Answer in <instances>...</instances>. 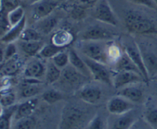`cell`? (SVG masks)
Returning a JSON list of instances; mask_svg holds the SVG:
<instances>
[{
  "mask_svg": "<svg viewBox=\"0 0 157 129\" xmlns=\"http://www.w3.org/2000/svg\"><path fill=\"white\" fill-rule=\"evenodd\" d=\"M86 15H87V12L84 8L81 6H75L71 11V16L74 19L81 20L85 18Z\"/></svg>",
  "mask_w": 157,
  "mask_h": 129,
  "instance_id": "obj_40",
  "label": "cell"
},
{
  "mask_svg": "<svg viewBox=\"0 0 157 129\" xmlns=\"http://www.w3.org/2000/svg\"><path fill=\"white\" fill-rule=\"evenodd\" d=\"M38 100L36 98H29L24 102L18 104L14 116V120L17 121L21 118L31 116L35 110L38 104Z\"/></svg>",
  "mask_w": 157,
  "mask_h": 129,
  "instance_id": "obj_19",
  "label": "cell"
},
{
  "mask_svg": "<svg viewBox=\"0 0 157 129\" xmlns=\"http://www.w3.org/2000/svg\"><path fill=\"white\" fill-rule=\"evenodd\" d=\"M156 80H157V77H156Z\"/></svg>",
  "mask_w": 157,
  "mask_h": 129,
  "instance_id": "obj_48",
  "label": "cell"
},
{
  "mask_svg": "<svg viewBox=\"0 0 157 129\" xmlns=\"http://www.w3.org/2000/svg\"><path fill=\"white\" fill-rule=\"evenodd\" d=\"M117 116L112 124V129H130L137 121V114L134 110Z\"/></svg>",
  "mask_w": 157,
  "mask_h": 129,
  "instance_id": "obj_18",
  "label": "cell"
},
{
  "mask_svg": "<svg viewBox=\"0 0 157 129\" xmlns=\"http://www.w3.org/2000/svg\"><path fill=\"white\" fill-rule=\"evenodd\" d=\"M83 58L88 67L90 74H91V77L94 80L107 84H113L111 74H110L107 64L98 62V61H94V60L87 56H84V55H83Z\"/></svg>",
  "mask_w": 157,
  "mask_h": 129,
  "instance_id": "obj_8",
  "label": "cell"
},
{
  "mask_svg": "<svg viewBox=\"0 0 157 129\" xmlns=\"http://www.w3.org/2000/svg\"><path fill=\"white\" fill-rule=\"evenodd\" d=\"M116 33L105 27L94 25L87 28L81 35L83 41H110L113 39Z\"/></svg>",
  "mask_w": 157,
  "mask_h": 129,
  "instance_id": "obj_9",
  "label": "cell"
},
{
  "mask_svg": "<svg viewBox=\"0 0 157 129\" xmlns=\"http://www.w3.org/2000/svg\"><path fill=\"white\" fill-rule=\"evenodd\" d=\"M154 2H155V3H156V6H157V0H154Z\"/></svg>",
  "mask_w": 157,
  "mask_h": 129,
  "instance_id": "obj_46",
  "label": "cell"
},
{
  "mask_svg": "<svg viewBox=\"0 0 157 129\" xmlns=\"http://www.w3.org/2000/svg\"><path fill=\"white\" fill-rule=\"evenodd\" d=\"M64 98V95L61 92L57 89H48L42 94L43 101L48 104H53L55 103L61 101Z\"/></svg>",
  "mask_w": 157,
  "mask_h": 129,
  "instance_id": "obj_30",
  "label": "cell"
},
{
  "mask_svg": "<svg viewBox=\"0 0 157 129\" xmlns=\"http://www.w3.org/2000/svg\"><path fill=\"white\" fill-rule=\"evenodd\" d=\"M42 81L35 78H26L20 89V95L23 98H32L41 92Z\"/></svg>",
  "mask_w": 157,
  "mask_h": 129,
  "instance_id": "obj_14",
  "label": "cell"
},
{
  "mask_svg": "<svg viewBox=\"0 0 157 129\" xmlns=\"http://www.w3.org/2000/svg\"><path fill=\"white\" fill-rule=\"evenodd\" d=\"M58 23V19L57 17L48 15L45 18L40 19L36 22V28L35 29L41 32V34H48L51 33Z\"/></svg>",
  "mask_w": 157,
  "mask_h": 129,
  "instance_id": "obj_25",
  "label": "cell"
},
{
  "mask_svg": "<svg viewBox=\"0 0 157 129\" xmlns=\"http://www.w3.org/2000/svg\"><path fill=\"white\" fill-rule=\"evenodd\" d=\"M16 100L15 95L8 88L1 90V99L0 104L2 108H9L14 105Z\"/></svg>",
  "mask_w": 157,
  "mask_h": 129,
  "instance_id": "obj_31",
  "label": "cell"
},
{
  "mask_svg": "<svg viewBox=\"0 0 157 129\" xmlns=\"http://www.w3.org/2000/svg\"><path fill=\"white\" fill-rule=\"evenodd\" d=\"M74 41V35L66 29L58 30L53 33L51 38V41L55 45L61 48H66L71 44Z\"/></svg>",
  "mask_w": 157,
  "mask_h": 129,
  "instance_id": "obj_22",
  "label": "cell"
},
{
  "mask_svg": "<svg viewBox=\"0 0 157 129\" xmlns=\"http://www.w3.org/2000/svg\"><path fill=\"white\" fill-rule=\"evenodd\" d=\"M124 24L129 32L136 35L157 33V26L154 21L139 11H127L124 16Z\"/></svg>",
  "mask_w": 157,
  "mask_h": 129,
  "instance_id": "obj_2",
  "label": "cell"
},
{
  "mask_svg": "<svg viewBox=\"0 0 157 129\" xmlns=\"http://www.w3.org/2000/svg\"><path fill=\"white\" fill-rule=\"evenodd\" d=\"M79 1L83 5H95L99 0H79Z\"/></svg>",
  "mask_w": 157,
  "mask_h": 129,
  "instance_id": "obj_43",
  "label": "cell"
},
{
  "mask_svg": "<svg viewBox=\"0 0 157 129\" xmlns=\"http://www.w3.org/2000/svg\"><path fill=\"white\" fill-rule=\"evenodd\" d=\"M135 4L140 5V6H146V7L150 8V9H157V6L155 3L154 0H129Z\"/></svg>",
  "mask_w": 157,
  "mask_h": 129,
  "instance_id": "obj_42",
  "label": "cell"
},
{
  "mask_svg": "<svg viewBox=\"0 0 157 129\" xmlns=\"http://www.w3.org/2000/svg\"><path fill=\"white\" fill-rule=\"evenodd\" d=\"M22 63L18 55L2 61L1 64L2 76L12 77L16 75L21 69Z\"/></svg>",
  "mask_w": 157,
  "mask_h": 129,
  "instance_id": "obj_17",
  "label": "cell"
},
{
  "mask_svg": "<svg viewBox=\"0 0 157 129\" xmlns=\"http://www.w3.org/2000/svg\"><path fill=\"white\" fill-rule=\"evenodd\" d=\"M25 26L26 16H25V18L20 22L12 26L4 35L1 36V41L5 44H9V43L14 42L17 39H19L22 32L25 29Z\"/></svg>",
  "mask_w": 157,
  "mask_h": 129,
  "instance_id": "obj_20",
  "label": "cell"
},
{
  "mask_svg": "<svg viewBox=\"0 0 157 129\" xmlns=\"http://www.w3.org/2000/svg\"><path fill=\"white\" fill-rule=\"evenodd\" d=\"M122 45L124 51L129 55L130 59L136 64L145 81H149L150 76H149L148 72H147L145 64H144L142 54H141L136 41H134L130 38H124L122 41Z\"/></svg>",
  "mask_w": 157,
  "mask_h": 129,
  "instance_id": "obj_5",
  "label": "cell"
},
{
  "mask_svg": "<svg viewBox=\"0 0 157 129\" xmlns=\"http://www.w3.org/2000/svg\"><path fill=\"white\" fill-rule=\"evenodd\" d=\"M113 69L115 72H121V71H130V72H135L140 73V72L136 67V64L133 61L130 59L129 55L125 52H123L121 58L113 64ZM143 76V75H142Z\"/></svg>",
  "mask_w": 157,
  "mask_h": 129,
  "instance_id": "obj_23",
  "label": "cell"
},
{
  "mask_svg": "<svg viewBox=\"0 0 157 129\" xmlns=\"http://www.w3.org/2000/svg\"><path fill=\"white\" fill-rule=\"evenodd\" d=\"M104 123L103 118L98 114H96L87 125V129H104Z\"/></svg>",
  "mask_w": 157,
  "mask_h": 129,
  "instance_id": "obj_39",
  "label": "cell"
},
{
  "mask_svg": "<svg viewBox=\"0 0 157 129\" xmlns=\"http://www.w3.org/2000/svg\"><path fill=\"white\" fill-rule=\"evenodd\" d=\"M136 42L150 78L157 76V48L153 45L154 44L144 41H136Z\"/></svg>",
  "mask_w": 157,
  "mask_h": 129,
  "instance_id": "obj_6",
  "label": "cell"
},
{
  "mask_svg": "<svg viewBox=\"0 0 157 129\" xmlns=\"http://www.w3.org/2000/svg\"><path fill=\"white\" fill-rule=\"evenodd\" d=\"M68 52L69 58H70V64L74 68H75L77 70L79 71L81 73H82L83 75L87 76V78H90L91 74H90V70H89L88 67L86 64L83 57H81V55H79V54L76 52L75 49H69Z\"/></svg>",
  "mask_w": 157,
  "mask_h": 129,
  "instance_id": "obj_21",
  "label": "cell"
},
{
  "mask_svg": "<svg viewBox=\"0 0 157 129\" xmlns=\"http://www.w3.org/2000/svg\"><path fill=\"white\" fill-rule=\"evenodd\" d=\"M110 42L107 41H83L78 43V49L83 55L104 64H110L108 55Z\"/></svg>",
  "mask_w": 157,
  "mask_h": 129,
  "instance_id": "obj_3",
  "label": "cell"
},
{
  "mask_svg": "<svg viewBox=\"0 0 157 129\" xmlns=\"http://www.w3.org/2000/svg\"><path fill=\"white\" fill-rule=\"evenodd\" d=\"M134 108V103L118 95L112 97L107 104V109L109 113L114 115H124Z\"/></svg>",
  "mask_w": 157,
  "mask_h": 129,
  "instance_id": "obj_11",
  "label": "cell"
},
{
  "mask_svg": "<svg viewBox=\"0 0 157 129\" xmlns=\"http://www.w3.org/2000/svg\"><path fill=\"white\" fill-rule=\"evenodd\" d=\"M93 16L95 19L109 25L116 26L118 21L108 0H99L94 5Z\"/></svg>",
  "mask_w": 157,
  "mask_h": 129,
  "instance_id": "obj_7",
  "label": "cell"
},
{
  "mask_svg": "<svg viewBox=\"0 0 157 129\" xmlns=\"http://www.w3.org/2000/svg\"><path fill=\"white\" fill-rule=\"evenodd\" d=\"M37 120L32 115L15 121L12 129H36Z\"/></svg>",
  "mask_w": 157,
  "mask_h": 129,
  "instance_id": "obj_28",
  "label": "cell"
},
{
  "mask_svg": "<svg viewBox=\"0 0 157 129\" xmlns=\"http://www.w3.org/2000/svg\"><path fill=\"white\" fill-rule=\"evenodd\" d=\"M94 116L88 108L79 104L67 103L61 111L58 129H83L87 127Z\"/></svg>",
  "mask_w": 157,
  "mask_h": 129,
  "instance_id": "obj_1",
  "label": "cell"
},
{
  "mask_svg": "<svg viewBox=\"0 0 157 129\" xmlns=\"http://www.w3.org/2000/svg\"><path fill=\"white\" fill-rule=\"evenodd\" d=\"M32 18L35 22L52 15L58 6L55 0H42L36 4L32 5Z\"/></svg>",
  "mask_w": 157,
  "mask_h": 129,
  "instance_id": "obj_13",
  "label": "cell"
},
{
  "mask_svg": "<svg viewBox=\"0 0 157 129\" xmlns=\"http://www.w3.org/2000/svg\"><path fill=\"white\" fill-rule=\"evenodd\" d=\"M18 105L14 104L9 108H2L1 116H0V129H12V119Z\"/></svg>",
  "mask_w": 157,
  "mask_h": 129,
  "instance_id": "obj_26",
  "label": "cell"
},
{
  "mask_svg": "<svg viewBox=\"0 0 157 129\" xmlns=\"http://www.w3.org/2000/svg\"><path fill=\"white\" fill-rule=\"evenodd\" d=\"M146 122L153 128L157 129V108L155 107H149L144 114Z\"/></svg>",
  "mask_w": 157,
  "mask_h": 129,
  "instance_id": "obj_35",
  "label": "cell"
},
{
  "mask_svg": "<svg viewBox=\"0 0 157 129\" xmlns=\"http://www.w3.org/2000/svg\"><path fill=\"white\" fill-rule=\"evenodd\" d=\"M47 65L44 64L41 60L33 59L29 61L24 69V75L29 78H38L45 75Z\"/></svg>",
  "mask_w": 157,
  "mask_h": 129,
  "instance_id": "obj_15",
  "label": "cell"
},
{
  "mask_svg": "<svg viewBox=\"0 0 157 129\" xmlns=\"http://www.w3.org/2000/svg\"><path fill=\"white\" fill-rule=\"evenodd\" d=\"M103 92L101 88L95 84H85L78 91V97L84 102L89 104H96L101 101Z\"/></svg>",
  "mask_w": 157,
  "mask_h": 129,
  "instance_id": "obj_12",
  "label": "cell"
},
{
  "mask_svg": "<svg viewBox=\"0 0 157 129\" xmlns=\"http://www.w3.org/2000/svg\"><path fill=\"white\" fill-rule=\"evenodd\" d=\"M64 49H65V48L58 47V46H56L52 44V43H51V44L44 45L42 49H41V50L40 51L38 55L42 58L52 59L57 54L62 52Z\"/></svg>",
  "mask_w": 157,
  "mask_h": 129,
  "instance_id": "obj_29",
  "label": "cell"
},
{
  "mask_svg": "<svg viewBox=\"0 0 157 129\" xmlns=\"http://www.w3.org/2000/svg\"><path fill=\"white\" fill-rule=\"evenodd\" d=\"M144 81H145V79L140 73L130 72V71H121V72H115L112 79L113 81L112 84L115 88L120 90L126 86L139 84Z\"/></svg>",
  "mask_w": 157,
  "mask_h": 129,
  "instance_id": "obj_10",
  "label": "cell"
},
{
  "mask_svg": "<svg viewBox=\"0 0 157 129\" xmlns=\"http://www.w3.org/2000/svg\"><path fill=\"white\" fill-rule=\"evenodd\" d=\"M62 70L60 69L58 66L55 64V63L51 60L50 62L47 64L45 72V81L48 84H53L58 81L61 75Z\"/></svg>",
  "mask_w": 157,
  "mask_h": 129,
  "instance_id": "obj_27",
  "label": "cell"
},
{
  "mask_svg": "<svg viewBox=\"0 0 157 129\" xmlns=\"http://www.w3.org/2000/svg\"><path fill=\"white\" fill-rule=\"evenodd\" d=\"M75 1H78V0H67V2H74Z\"/></svg>",
  "mask_w": 157,
  "mask_h": 129,
  "instance_id": "obj_45",
  "label": "cell"
},
{
  "mask_svg": "<svg viewBox=\"0 0 157 129\" xmlns=\"http://www.w3.org/2000/svg\"><path fill=\"white\" fill-rule=\"evenodd\" d=\"M21 0H1L0 12L8 14L13 9L21 6Z\"/></svg>",
  "mask_w": 157,
  "mask_h": 129,
  "instance_id": "obj_36",
  "label": "cell"
},
{
  "mask_svg": "<svg viewBox=\"0 0 157 129\" xmlns=\"http://www.w3.org/2000/svg\"><path fill=\"white\" fill-rule=\"evenodd\" d=\"M16 55L18 54H17V47L15 45L13 42L9 43L6 46L4 50L2 51V62L15 56Z\"/></svg>",
  "mask_w": 157,
  "mask_h": 129,
  "instance_id": "obj_38",
  "label": "cell"
},
{
  "mask_svg": "<svg viewBox=\"0 0 157 129\" xmlns=\"http://www.w3.org/2000/svg\"><path fill=\"white\" fill-rule=\"evenodd\" d=\"M137 84H130L120 89L118 95L127 98L134 104L142 103L144 99V94L142 89L136 86Z\"/></svg>",
  "mask_w": 157,
  "mask_h": 129,
  "instance_id": "obj_16",
  "label": "cell"
},
{
  "mask_svg": "<svg viewBox=\"0 0 157 129\" xmlns=\"http://www.w3.org/2000/svg\"><path fill=\"white\" fill-rule=\"evenodd\" d=\"M7 15L8 19H9V22H10L12 26L18 24L25 16V11L21 6H19V7L11 11L10 12H9L7 14Z\"/></svg>",
  "mask_w": 157,
  "mask_h": 129,
  "instance_id": "obj_34",
  "label": "cell"
},
{
  "mask_svg": "<svg viewBox=\"0 0 157 129\" xmlns=\"http://www.w3.org/2000/svg\"><path fill=\"white\" fill-rule=\"evenodd\" d=\"M123 52H124V51H123ZM123 52L117 45L113 44L112 41H110L108 47V55L109 58H110V64H113L120 58H121Z\"/></svg>",
  "mask_w": 157,
  "mask_h": 129,
  "instance_id": "obj_37",
  "label": "cell"
},
{
  "mask_svg": "<svg viewBox=\"0 0 157 129\" xmlns=\"http://www.w3.org/2000/svg\"><path fill=\"white\" fill-rule=\"evenodd\" d=\"M61 1H67V0H61Z\"/></svg>",
  "mask_w": 157,
  "mask_h": 129,
  "instance_id": "obj_47",
  "label": "cell"
},
{
  "mask_svg": "<svg viewBox=\"0 0 157 129\" xmlns=\"http://www.w3.org/2000/svg\"><path fill=\"white\" fill-rule=\"evenodd\" d=\"M21 41H42V34L36 29H26L19 38Z\"/></svg>",
  "mask_w": 157,
  "mask_h": 129,
  "instance_id": "obj_33",
  "label": "cell"
},
{
  "mask_svg": "<svg viewBox=\"0 0 157 129\" xmlns=\"http://www.w3.org/2000/svg\"><path fill=\"white\" fill-rule=\"evenodd\" d=\"M52 61L55 63L56 66H58L60 69H64L70 64V58H69V52L66 51H62L57 54L55 57L52 58Z\"/></svg>",
  "mask_w": 157,
  "mask_h": 129,
  "instance_id": "obj_32",
  "label": "cell"
},
{
  "mask_svg": "<svg viewBox=\"0 0 157 129\" xmlns=\"http://www.w3.org/2000/svg\"><path fill=\"white\" fill-rule=\"evenodd\" d=\"M44 45L43 41H19V47L21 50L28 56L38 55L40 51Z\"/></svg>",
  "mask_w": 157,
  "mask_h": 129,
  "instance_id": "obj_24",
  "label": "cell"
},
{
  "mask_svg": "<svg viewBox=\"0 0 157 129\" xmlns=\"http://www.w3.org/2000/svg\"><path fill=\"white\" fill-rule=\"evenodd\" d=\"M87 78L77 70L71 64L62 69L61 75L58 81L64 88L80 89L86 84Z\"/></svg>",
  "mask_w": 157,
  "mask_h": 129,
  "instance_id": "obj_4",
  "label": "cell"
},
{
  "mask_svg": "<svg viewBox=\"0 0 157 129\" xmlns=\"http://www.w3.org/2000/svg\"><path fill=\"white\" fill-rule=\"evenodd\" d=\"M29 2H30L31 5H34V4H36V3L42 1V0H29Z\"/></svg>",
  "mask_w": 157,
  "mask_h": 129,
  "instance_id": "obj_44",
  "label": "cell"
},
{
  "mask_svg": "<svg viewBox=\"0 0 157 129\" xmlns=\"http://www.w3.org/2000/svg\"><path fill=\"white\" fill-rule=\"evenodd\" d=\"M10 22L8 19L7 14L0 12V31H1V36L4 35L9 29H11Z\"/></svg>",
  "mask_w": 157,
  "mask_h": 129,
  "instance_id": "obj_41",
  "label": "cell"
}]
</instances>
